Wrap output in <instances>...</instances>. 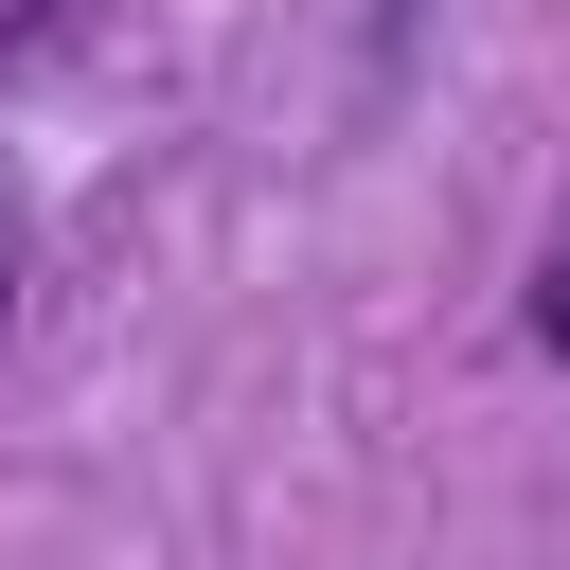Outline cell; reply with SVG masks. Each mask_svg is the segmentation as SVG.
I'll list each match as a JSON object with an SVG mask.
<instances>
[{"instance_id": "3", "label": "cell", "mask_w": 570, "mask_h": 570, "mask_svg": "<svg viewBox=\"0 0 570 570\" xmlns=\"http://www.w3.org/2000/svg\"><path fill=\"white\" fill-rule=\"evenodd\" d=\"M0 321H18V267H0Z\"/></svg>"}, {"instance_id": "1", "label": "cell", "mask_w": 570, "mask_h": 570, "mask_svg": "<svg viewBox=\"0 0 570 570\" xmlns=\"http://www.w3.org/2000/svg\"><path fill=\"white\" fill-rule=\"evenodd\" d=\"M534 338H552V356H570V249H552V267H534Z\"/></svg>"}, {"instance_id": "2", "label": "cell", "mask_w": 570, "mask_h": 570, "mask_svg": "<svg viewBox=\"0 0 570 570\" xmlns=\"http://www.w3.org/2000/svg\"><path fill=\"white\" fill-rule=\"evenodd\" d=\"M410 36H428V0H374V71H410Z\"/></svg>"}]
</instances>
